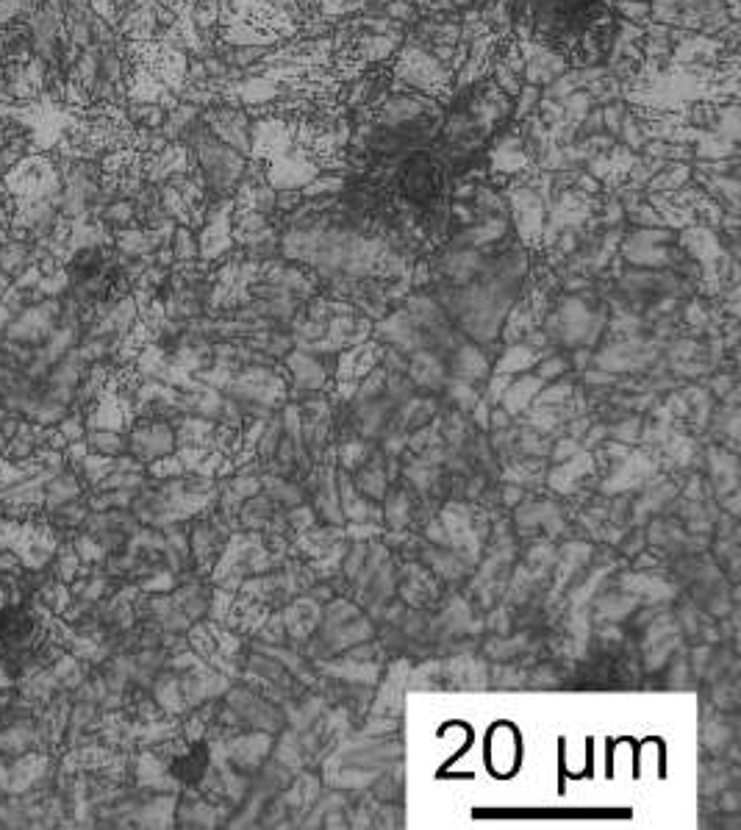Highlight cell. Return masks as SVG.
I'll list each match as a JSON object with an SVG mask.
<instances>
[{
	"mask_svg": "<svg viewBox=\"0 0 741 830\" xmlns=\"http://www.w3.org/2000/svg\"><path fill=\"white\" fill-rule=\"evenodd\" d=\"M12 278H9V275L3 273V270H0V300L6 298V292H9V289H12Z\"/></svg>",
	"mask_w": 741,
	"mask_h": 830,
	"instance_id": "5b68a950",
	"label": "cell"
},
{
	"mask_svg": "<svg viewBox=\"0 0 741 830\" xmlns=\"http://www.w3.org/2000/svg\"><path fill=\"white\" fill-rule=\"evenodd\" d=\"M37 6L39 0H0V31L14 28V25H25V20L31 17Z\"/></svg>",
	"mask_w": 741,
	"mask_h": 830,
	"instance_id": "3957f363",
	"label": "cell"
},
{
	"mask_svg": "<svg viewBox=\"0 0 741 830\" xmlns=\"http://www.w3.org/2000/svg\"><path fill=\"white\" fill-rule=\"evenodd\" d=\"M492 742L500 744V753H503V756L494 758L492 769H494V772H503V775H511V772H514V767H517V756H519L517 736H514V733L497 731V728H494Z\"/></svg>",
	"mask_w": 741,
	"mask_h": 830,
	"instance_id": "7a4b0ae2",
	"label": "cell"
},
{
	"mask_svg": "<svg viewBox=\"0 0 741 830\" xmlns=\"http://www.w3.org/2000/svg\"><path fill=\"white\" fill-rule=\"evenodd\" d=\"M39 259V242L28 239V236L17 234V231H6V236L0 239V270L9 275V278H20V275L34 267Z\"/></svg>",
	"mask_w": 741,
	"mask_h": 830,
	"instance_id": "6da1fadb",
	"label": "cell"
},
{
	"mask_svg": "<svg viewBox=\"0 0 741 830\" xmlns=\"http://www.w3.org/2000/svg\"><path fill=\"white\" fill-rule=\"evenodd\" d=\"M87 447L98 456H120L123 453V439L109 431H95L87 436Z\"/></svg>",
	"mask_w": 741,
	"mask_h": 830,
	"instance_id": "277c9868",
	"label": "cell"
}]
</instances>
